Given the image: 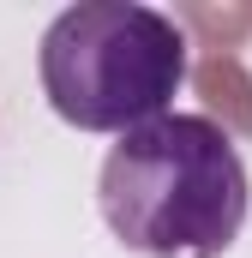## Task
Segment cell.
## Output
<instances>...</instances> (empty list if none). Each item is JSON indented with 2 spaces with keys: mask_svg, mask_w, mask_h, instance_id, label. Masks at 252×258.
Wrapping results in <instances>:
<instances>
[{
  "mask_svg": "<svg viewBox=\"0 0 252 258\" xmlns=\"http://www.w3.org/2000/svg\"><path fill=\"white\" fill-rule=\"evenodd\" d=\"M96 198L126 252L222 258L246 222V162L210 114H162L108 150Z\"/></svg>",
  "mask_w": 252,
  "mask_h": 258,
  "instance_id": "obj_1",
  "label": "cell"
},
{
  "mask_svg": "<svg viewBox=\"0 0 252 258\" xmlns=\"http://www.w3.org/2000/svg\"><path fill=\"white\" fill-rule=\"evenodd\" d=\"M48 108L78 132H138L168 114L186 84V36L174 18L138 0L66 6L42 36Z\"/></svg>",
  "mask_w": 252,
  "mask_h": 258,
  "instance_id": "obj_2",
  "label": "cell"
}]
</instances>
